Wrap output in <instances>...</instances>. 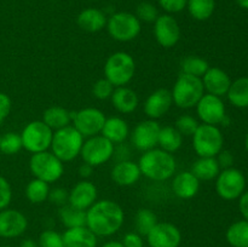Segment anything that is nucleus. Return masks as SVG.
<instances>
[{"instance_id":"obj_1","label":"nucleus","mask_w":248,"mask_h":247,"mask_svg":"<svg viewBox=\"0 0 248 247\" xmlns=\"http://www.w3.org/2000/svg\"><path fill=\"white\" fill-rule=\"evenodd\" d=\"M124 220L123 207L109 199L96 201L86 211V227L96 236H111L121 229Z\"/></svg>"},{"instance_id":"obj_2","label":"nucleus","mask_w":248,"mask_h":247,"mask_svg":"<svg viewBox=\"0 0 248 247\" xmlns=\"http://www.w3.org/2000/svg\"><path fill=\"white\" fill-rule=\"evenodd\" d=\"M140 173L155 182H164L176 174L177 162L171 153L160 148L144 152L138 161Z\"/></svg>"},{"instance_id":"obj_3","label":"nucleus","mask_w":248,"mask_h":247,"mask_svg":"<svg viewBox=\"0 0 248 247\" xmlns=\"http://www.w3.org/2000/svg\"><path fill=\"white\" fill-rule=\"evenodd\" d=\"M84 137L73 125L53 132L51 152L62 162H69L77 159L81 152Z\"/></svg>"},{"instance_id":"obj_4","label":"nucleus","mask_w":248,"mask_h":247,"mask_svg":"<svg viewBox=\"0 0 248 247\" xmlns=\"http://www.w3.org/2000/svg\"><path fill=\"white\" fill-rule=\"evenodd\" d=\"M171 94L173 104L178 108L190 109L196 107L201 97L205 94V87L201 77L182 73L172 87Z\"/></svg>"},{"instance_id":"obj_5","label":"nucleus","mask_w":248,"mask_h":247,"mask_svg":"<svg viewBox=\"0 0 248 247\" xmlns=\"http://www.w3.org/2000/svg\"><path fill=\"white\" fill-rule=\"evenodd\" d=\"M103 72L104 77L115 87L126 86L135 77L136 62L130 53L118 51L107 58Z\"/></svg>"},{"instance_id":"obj_6","label":"nucleus","mask_w":248,"mask_h":247,"mask_svg":"<svg viewBox=\"0 0 248 247\" xmlns=\"http://www.w3.org/2000/svg\"><path fill=\"white\" fill-rule=\"evenodd\" d=\"M64 162L61 161L52 152H41L31 154L29 160V170L34 178L41 179L46 183H55L64 173Z\"/></svg>"},{"instance_id":"obj_7","label":"nucleus","mask_w":248,"mask_h":247,"mask_svg":"<svg viewBox=\"0 0 248 247\" xmlns=\"http://www.w3.org/2000/svg\"><path fill=\"white\" fill-rule=\"evenodd\" d=\"M191 138L193 148L199 157H216L224 144V137L219 127L207 124H200Z\"/></svg>"},{"instance_id":"obj_8","label":"nucleus","mask_w":248,"mask_h":247,"mask_svg":"<svg viewBox=\"0 0 248 247\" xmlns=\"http://www.w3.org/2000/svg\"><path fill=\"white\" fill-rule=\"evenodd\" d=\"M108 34L116 41L127 43L137 38L142 29V23L137 16L130 12H116L107 19Z\"/></svg>"},{"instance_id":"obj_9","label":"nucleus","mask_w":248,"mask_h":247,"mask_svg":"<svg viewBox=\"0 0 248 247\" xmlns=\"http://www.w3.org/2000/svg\"><path fill=\"white\" fill-rule=\"evenodd\" d=\"M52 137L53 131L43 120L31 121L24 126L21 132L22 145L31 154L48 150Z\"/></svg>"},{"instance_id":"obj_10","label":"nucleus","mask_w":248,"mask_h":247,"mask_svg":"<svg viewBox=\"0 0 248 247\" xmlns=\"http://www.w3.org/2000/svg\"><path fill=\"white\" fill-rule=\"evenodd\" d=\"M115 154V145L102 135L89 137L84 140L80 156L84 162L97 167L108 162Z\"/></svg>"},{"instance_id":"obj_11","label":"nucleus","mask_w":248,"mask_h":247,"mask_svg":"<svg viewBox=\"0 0 248 247\" xmlns=\"http://www.w3.org/2000/svg\"><path fill=\"white\" fill-rule=\"evenodd\" d=\"M246 178L240 170L230 167L222 170L216 178V191L223 200L239 199L245 193Z\"/></svg>"},{"instance_id":"obj_12","label":"nucleus","mask_w":248,"mask_h":247,"mask_svg":"<svg viewBox=\"0 0 248 247\" xmlns=\"http://www.w3.org/2000/svg\"><path fill=\"white\" fill-rule=\"evenodd\" d=\"M106 119L101 109L87 107L73 113L72 125L81 133L82 137L89 138L101 135Z\"/></svg>"},{"instance_id":"obj_13","label":"nucleus","mask_w":248,"mask_h":247,"mask_svg":"<svg viewBox=\"0 0 248 247\" xmlns=\"http://www.w3.org/2000/svg\"><path fill=\"white\" fill-rule=\"evenodd\" d=\"M196 114L202 124L218 126L227 120V110L222 97L205 93L196 104Z\"/></svg>"},{"instance_id":"obj_14","label":"nucleus","mask_w":248,"mask_h":247,"mask_svg":"<svg viewBox=\"0 0 248 247\" xmlns=\"http://www.w3.org/2000/svg\"><path fill=\"white\" fill-rule=\"evenodd\" d=\"M160 130H161V126L156 120L147 119L138 123L132 132H130L133 147L143 153L156 148Z\"/></svg>"},{"instance_id":"obj_15","label":"nucleus","mask_w":248,"mask_h":247,"mask_svg":"<svg viewBox=\"0 0 248 247\" xmlns=\"http://www.w3.org/2000/svg\"><path fill=\"white\" fill-rule=\"evenodd\" d=\"M154 36L156 43L164 48H171L181 39V27L172 15H160L154 22Z\"/></svg>"},{"instance_id":"obj_16","label":"nucleus","mask_w":248,"mask_h":247,"mask_svg":"<svg viewBox=\"0 0 248 247\" xmlns=\"http://www.w3.org/2000/svg\"><path fill=\"white\" fill-rule=\"evenodd\" d=\"M149 247H179L182 232L174 224L169 222H157L147 235Z\"/></svg>"},{"instance_id":"obj_17","label":"nucleus","mask_w":248,"mask_h":247,"mask_svg":"<svg viewBox=\"0 0 248 247\" xmlns=\"http://www.w3.org/2000/svg\"><path fill=\"white\" fill-rule=\"evenodd\" d=\"M28 219L21 211L5 208L0 211V237L14 239L26 232Z\"/></svg>"},{"instance_id":"obj_18","label":"nucleus","mask_w":248,"mask_h":247,"mask_svg":"<svg viewBox=\"0 0 248 247\" xmlns=\"http://www.w3.org/2000/svg\"><path fill=\"white\" fill-rule=\"evenodd\" d=\"M97 186L87 179L78 182L69 190L68 203L78 210L87 211L97 201Z\"/></svg>"},{"instance_id":"obj_19","label":"nucleus","mask_w":248,"mask_h":247,"mask_svg":"<svg viewBox=\"0 0 248 247\" xmlns=\"http://www.w3.org/2000/svg\"><path fill=\"white\" fill-rule=\"evenodd\" d=\"M172 104L173 101H172L171 91L167 89H157L147 97L143 109L148 119L157 120L166 115Z\"/></svg>"},{"instance_id":"obj_20","label":"nucleus","mask_w":248,"mask_h":247,"mask_svg":"<svg viewBox=\"0 0 248 247\" xmlns=\"http://www.w3.org/2000/svg\"><path fill=\"white\" fill-rule=\"evenodd\" d=\"M202 84L207 93L223 97L228 93L232 79L225 70L217 67H210L202 77Z\"/></svg>"},{"instance_id":"obj_21","label":"nucleus","mask_w":248,"mask_h":247,"mask_svg":"<svg viewBox=\"0 0 248 247\" xmlns=\"http://www.w3.org/2000/svg\"><path fill=\"white\" fill-rule=\"evenodd\" d=\"M111 179L120 186H131L140 181V170L138 164L131 160H120L111 169Z\"/></svg>"},{"instance_id":"obj_22","label":"nucleus","mask_w":248,"mask_h":247,"mask_svg":"<svg viewBox=\"0 0 248 247\" xmlns=\"http://www.w3.org/2000/svg\"><path fill=\"white\" fill-rule=\"evenodd\" d=\"M200 183L191 171L179 172L172 179V191L177 198L188 200L196 196L200 190Z\"/></svg>"},{"instance_id":"obj_23","label":"nucleus","mask_w":248,"mask_h":247,"mask_svg":"<svg viewBox=\"0 0 248 247\" xmlns=\"http://www.w3.org/2000/svg\"><path fill=\"white\" fill-rule=\"evenodd\" d=\"M110 99L114 108L121 114L133 113L140 106V97L137 92L127 86L115 87Z\"/></svg>"},{"instance_id":"obj_24","label":"nucleus","mask_w":248,"mask_h":247,"mask_svg":"<svg viewBox=\"0 0 248 247\" xmlns=\"http://www.w3.org/2000/svg\"><path fill=\"white\" fill-rule=\"evenodd\" d=\"M101 135L110 140L114 145L121 144L130 136V127L128 124L120 116H110L106 119Z\"/></svg>"},{"instance_id":"obj_25","label":"nucleus","mask_w":248,"mask_h":247,"mask_svg":"<svg viewBox=\"0 0 248 247\" xmlns=\"http://www.w3.org/2000/svg\"><path fill=\"white\" fill-rule=\"evenodd\" d=\"M62 237L65 247H97V236L86 225L69 228Z\"/></svg>"},{"instance_id":"obj_26","label":"nucleus","mask_w":248,"mask_h":247,"mask_svg":"<svg viewBox=\"0 0 248 247\" xmlns=\"http://www.w3.org/2000/svg\"><path fill=\"white\" fill-rule=\"evenodd\" d=\"M77 23L82 31L97 33L107 26V17L102 10L89 7L80 12L77 18Z\"/></svg>"},{"instance_id":"obj_27","label":"nucleus","mask_w":248,"mask_h":247,"mask_svg":"<svg viewBox=\"0 0 248 247\" xmlns=\"http://www.w3.org/2000/svg\"><path fill=\"white\" fill-rule=\"evenodd\" d=\"M72 111L63 108V107H50L43 113V121L52 131L61 130V128L72 125Z\"/></svg>"},{"instance_id":"obj_28","label":"nucleus","mask_w":248,"mask_h":247,"mask_svg":"<svg viewBox=\"0 0 248 247\" xmlns=\"http://www.w3.org/2000/svg\"><path fill=\"white\" fill-rule=\"evenodd\" d=\"M191 172L200 182H207L217 178L220 167L216 157H199L193 164Z\"/></svg>"},{"instance_id":"obj_29","label":"nucleus","mask_w":248,"mask_h":247,"mask_svg":"<svg viewBox=\"0 0 248 247\" xmlns=\"http://www.w3.org/2000/svg\"><path fill=\"white\" fill-rule=\"evenodd\" d=\"M183 144V136L178 132L174 126H164L159 133V142L157 145L160 149L167 153H176L181 149Z\"/></svg>"},{"instance_id":"obj_30","label":"nucleus","mask_w":248,"mask_h":247,"mask_svg":"<svg viewBox=\"0 0 248 247\" xmlns=\"http://www.w3.org/2000/svg\"><path fill=\"white\" fill-rule=\"evenodd\" d=\"M227 96L230 103L236 108H248V77H239L232 81Z\"/></svg>"},{"instance_id":"obj_31","label":"nucleus","mask_w":248,"mask_h":247,"mask_svg":"<svg viewBox=\"0 0 248 247\" xmlns=\"http://www.w3.org/2000/svg\"><path fill=\"white\" fill-rule=\"evenodd\" d=\"M227 241L232 247H248V220H237L227 230Z\"/></svg>"},{"instance_id":"obj_32","label":"nucleus","mask_w":248,"mask_h":247,"mask_svg":"<svg viewBox=\"0 0 248 247\" xmlns=\"http://www.w3.org/2000/svg\"><path fill=\"white\" fill-rule=\"evenodd\" d=\"M58 216H60V219L62 222V224L67 229L86 225V211L78 210V208L70 206L69 203L64 206H61Z\"/></svg>"},{"instance_id":"obj_33","label":"nucleus","mask_w":248,"mask_h":247,"mask_svg":"<svg viewBox=\"0 0 248 247\" xmlns=\"http://www.w3.org/2000/svg\"><path fill=\"white\" fill-rule=\"evenodd\" d=\"M186 7L194 19L206 21L215 12L216 0H188Z\"/></svg>"},{"instance_id":"obj_34","label":"nucleus","mask_w":248,"mask_h":247,"mask_svg":"<svg viewBox=\"0 0 248 247\" xmlns=\"http://www.w3.org/2000/svg\"><path fill=\"white\" fill-rule=\"evenodd\" d=\"M157 224V216L150 208H140L135 216L136 232L147 236L150 230Z\"/></svg>"},{"instance_id":"obj_35","label":"nucleus","mask_w":248,"mask_h":247,"mask_svg":"<svg viewBox=\"0 0 248 247\" xmlns=\"http://www.w3.org/2000/svg\"><path fill=\"white\" fill-rule=\"evenodd\" d=\"M50 193V185L46 182L41 179L34 178L27 184L26 186V196L31 203H43L48 199Z\"/></svg>"},{"instance_id":"obj_36","label":"nucleus","mask_w":248,"mask_h":247,"mask_svg":"<svg viewBox=\"0 0 248 247\" xmlns=\"http://www.w3.org/2000/svg\"><path fill=\"white\" fill-rule=\"evenodd\" d=\"M210 64L206 60L199 56H188L181 62L182 73L193 77H202L205 73L207 72Z\"/></svg>"},{"instance_id":"obj_37","label":"nucleus","mask_w":248,"mask_h":247,"mask_svg":"<svg viewBox=\"0 0 248 247\" xmlns=\"http://www.w3.org/2000/svg\"><path fill=\"white\" fill-rule=\"evenodd\" d=\"M23 148L21 135L16 132H7L1 136L0 152L5 155H15Z\"/></svg>"},{"instance_id":"obj_38","label":"nucleus","mask_w":248,"mask_h":247,"mask_svg":"<svg viewBox=\"0 0 248 247\" xmlns=\"http://www.w3.org/2000/svg\"><path fill=\"white\" fill-rule=\"evenodd\" d=\"M199 126H200V124H199V121L196 120L194 116L184 114V115H181L177 119L174 127L178 130V132L181 133L183 137L184 136H186V137H191V136L195 133V131L198 130Z\"/></svg>"},{"instance_id":"obj_39","label":"nucleus","mask_w":248,"mask_h":247,"mask_svg":"<svg viewBox=\"0 0 248 247\" xmlns=\"http://www.w3.org/2000/svg\"><path fill=\"white\" fill-rule=\"evenodd\" d=\"M38 247H65L62 234L55 230H45L40 234Z\"/></svg>"},{"instance_id":"obj_40","label":"nucleus","mask_w":248,"mask_h":247,"mask_svg":"<svg viewBox=\"0 0 248 247\" xmlns=\"http://www.w3.org/2000/svg\"><path fill=\"white\" fill-rule=\"evenodd\" d=\"M136 16L140 22L143 21L145 23H153L159 17V12H157L155 5L150 4V2H140L137 6Z\"/></svg>"},{"instance_id":"obj_41","label":"nucleus","mask_w":248,"mask_h":247,"mask_svg":"<svg viewBox=\"0 0 248 247\" xmlns=\"http://www.w3.org/2000/svg\"><path fill=\"white\" fill-rule=\"evenodd\" d=\"M114 89H115V86H114L109 80L103 77V79L97 80L93 84V87H92V94H93L97 99L104 101V99L110 98L111 94H113L114 92Z\"/></svg>"},{"instance_id":"obj_42","label":"nucleus","mask_w":248,"mask_h":247,"mask_svg":"<svg viewBox=\"0 0 248 247\" xmlns=\"http://www.w3.org/2000/svg\"><path fill=\"white\" fill-rule=\"evenodd\" d=\"M12 200V189L9 181L0 176V211L7 208Z\"/></svg>"},{"instance_id":"obj_43","label":"nucleus","mask_w":248,"mask_h":247,"mask_svg":"<svg viewBox=\"0 0 248 247\" xmlns=\"http://www.w3.org/2000/svg\"><path fill=\"white\" fill-rule=\"evenodd\" d=\"M68 196H69V191L65 190L64 188H53L50 189L48 193V200L57 206H64L68 202Z\"/></svg>"},{"instance_id":"obj_44","label":"nucleus","mask_w":248,"mask_h":247,"mask_svg":"<svg viewBox=\"0 0 248 247\" xmlns=\"http://www.w3.org/2000/svg\"><path fill=\"white\" fill-rule=\"evenodd\" d=\"M160 6L169 14H177L186 7L188 0H157Z\"/></svg>"},{"instance_id":"obj_45","label":"nucleus","mask_w":248,"mask_h":247,"mask_svg":"<svg viewBox=\"0 0 248 247\" xmlns=\"http://www.w3.org/2000/svg\"><path fill=\"white\" fill-rule=\"evenodd\" d=\"M12 108L11 98L4 92H0V125L6 120Z\"/></svg>"},{"instance_id":"obj_46","label":"nucleus","mask_w":248,"mask_h":247,"mask_svg":"<svg viewBox=\"0 0 248 247\" xmlns=\"http://www.w3.org/2000/svg\"><path fill=\"white\" fill-rule=\"evenodd\" d=\"M121 242H123L124 247H144L142 235H140L136 232H131L125 234V236H124Z\"/></svg>"},{"instance_id":"obj_47","label":"nucleus","mask_w":248,"mask_h":247,"mask_svg":"<svg viewBox=\"0 0 248 247\" xmlns=\"http://www.w3.org/2000/svg\"><path fill=\"white\" fill-rule=\"evenodd\" d=\"M216 159H217L220 169L223 170L230 169V167H232V164H234V155H232V152H229V150L222 149L219 153H218Z\"/></svg>"},{"instance_id":"obj_48","label":"nucleus","mask_w":248,"mask_h":247,"mask_svg":"<svg viewBox=\"0 0 248 247\" xmlns=\"http://www.w3.org/2000/svg\"><path fill=\"white\" fill-rule=\"evenodd\" d=\"M239 201V208L241 215L244 216V218L248 220V191H245L241 196H240Z\"/></svg>"},{"instance_id":"obj_49","label":"nucleus","mask_w":248,"mask_h":247,"mask_svg":"<svg viewBox=\"0 0 248 247\" xmlns=\"http://www.w3.org/2000/svg\"><path fill=\"white\" fill-rule=\"evenodd\" d=\"M92 171H93V166L86 164V162H84V164L79 167V174L80 177H82L84 179L89 178V177L92 174Z\"/></svg>"},{"instance_id":"obj_50","label":"nucleus","mask_w":248,"mask_h":247,"mask_svg":"<svg viewBox=\"0 0 248 247\" xmlns=\"http://www.w3.org/2000/svg\"><path fill=\"white\" fill-rule=\"evenodd\" d=\"M19 247H38V242L34 241L33 239H26L19 244Z\"/></svg>"},{"instance_id":"obj_51","label":"nucleus","mask_w":248,"mask_h":247,"mask_svg":"<svg viewBox=\"0 0 248 247\" xmlns=\"http://www.w3.org/2000/svg\"><path fill=\"white\" fill-rule=\"evenodd\" d=\"M102 247H124L123 242L120 241H108L103 245Z\"/></svg>"},{"instance_id":"obj_52","label":"nucleus","mask_w":248,"mask_h":247,"mask_svg":"<svg viewBox=\"0 0 248 247\" xmlns=\"http://www.w3.org/2000/svg\"><path fill=\"white\" fill-rule=\"evenodd\" d=\"M237 4L242 7V9L248 10V0H236Z\"/></svg>"},{"instance_id":"obj_53","label":"nucleus","mask_w":248,"mask_h":247,"mask_svg":"<svg viewBox=\"0 0 248 247\" xmlns=\"http://www.w3.org/2000/svg\"><path fill=\"white\" fill-rule=\"evenodd\" d=\"M245 147H246V150L248 153V133L246 135V139H245Z\"/></svg>"},{"instance_id":"obj_54","label":"nucleus","mask_w":248,"mask_h":247,"mask_svg":"<svg viewBox=\"0 0 248 247\" xmlns=\"http://www.w3.org/2000/svg\"><path fill=\"white\" fill-rule=\"evenodd\" d=\"M0 247H12V246H0Z\"/></svg>"},{"instance_id":"obj_55","label":"nucleus","mask_w":248,"mask_h":247,"mask_svg":"<svg viewBox=\"0 0 248 247\" xmlns=\"http://www.w3.org/2000/svg\"><path fill=\"white\" fill-rule=\"evenodd\" d=\"M0 140H1V135H0Z\"/></svg>"}]
</instances>
